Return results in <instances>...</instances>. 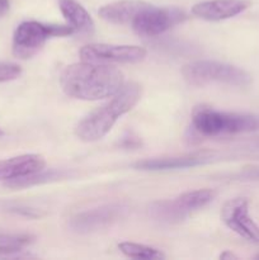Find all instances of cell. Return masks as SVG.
<instances>
[{"label":"cell","instance_id":"6da1fadb","mask_svg":"<svg viewBox=\"0 0 259 260\" xmlns=\"http://www.w3.org/2000/svg\"><path fill=\"white\" fill-rule=\"evenodd\" d=\"M60 85L71 98L99 101L114 95L123 86V74L107 63L83 61L63 69Z\"/></svg>","mask_w":259,"mask_h":260},{"label":"cell","instance_id":"7a4b0ae2","mask_svg":"<svg viewBox=\"0 0 259 260\" xmlns=\"http://www.w3.org/2000/svg\"><path fill=\"white\" fill-rule=\"evenodd\" d=\"M141 98V86L137 83L123 84L112 99L81 119L75 134L81 141L94 142L103 139L123 114L131 111Z\"/></svg>","mask_w":259,"mask_h":260},{"label":"cell","instance_id":"3957f363","mask_svg":"<svg viewBox=\"0 0 259 260\" xmlns=\"http://www.w3.org/2000/svg\"><path fill=\"white\" fill-rule=\"evenodd\" d=\"M190 129L198 137L244 134L259 129V118L251 114L228 113L200 106L193 109Z\"/></svg>","mask_w":259,"mask_h":260},{"label":"cell","instance_id":"277c9868","mask_svg":"<svg viewBox=\"0 0 259 260\" xmlns=\"http://www.w3.org/2000/svg\"><path fill=\"white\" fill-rule=\"evenodd\" d=\"M182 75L189 85L205 86L208 84H225L231 86H248L250 74L238 66L218 61L198 60L183 66Z\"/></svg>","mask_w":259,"mask_h":260},{"label":"cell","instance_id":"5b68a950","mask_svg":"<svg viewBox=\"0 0 259 260\" xmlns=\"http://www.w3.org/2000/svg\"><path fill=\"white\" fill-rule=\"evenodd\" d=\"M70 25L43 24L36 20L20 23L13 36V55L19 58H29L38 52L50 37H65L73 35Z\"/></svg>","mask_w":259,"mask_h":260},{"label":"cell","instance_id":"8992f818","mask_svg":"<svg viewBox=\"0 0 259 260\" xmlns=\"http://www.w3.org/2000/svg\"><path fill=\"white\" fill-rule=\"evenodd\" d=\"M187 15L179 8H156L149 5L134 20L132 28L141 37H156L184 22Z\"/></svg>","mask_w":259,"mask_h":260},{"label":"cell","instance_id":"52a82bcc","mask_svg":"<svg viewBox=\"0 0 259 260\" xmlns=\"http://www.w3.org/2000/svg\"><path fill=\"white\" fill-rule=\"evenodd\" d=\"M127 210L128 208L122 203L99 206L71 217L69 221V228L78 234H90L104 230L121 220L126 215Z\"/></svg>","mask_w":259,"mask_h":260},{"label":"cell","instance_id":"ba28073f","mask_svg":"<svg viewBox=\"0 0 259 260\" xmlns=\"http://www.w3.org/2000/svg\"><path fill=\"white\" fill-rule=\"evenodd\" d=\"M80 57L95 63H136L146 57V50L139 46L91 43L81 48Z\"/></svg>","mask_w":259,"mask_h":260},{"label":"cell","instance_id":"9c48e42d","mask_svg":"<svg viewBox=\"0 0 259 260\" xmlns=\"http://www.w3.org/2000/svg\"><path fill=\"white\" fill-rule=\"evenodd\" d=\"M221 218L230 230L246 240L259 243V228L249 215L246 198H234L223 205Z\"/></svg>","mask_w":259,"mask_h":260},{"label":"cell","instance_id":"30bf717a","mask_svg":"<svg viewBox=\"0 0 259 260\" xmlns=\"http://www.w3.org/2000/svg\"><path fill=\"white\" fill-rule=\"evenodd\" d=\"M249 5L250 3L246 0H208L193 5L192 13L208 22H220L240 14Z\"/></svg>","mask_w":259,"mask_h":260},{"label":"cell","instance_id":"8fae6325","mask_svg":"<svg viewBox=\"0 0 259 260\" xmlns=\"http://www.w3.org/2000/svg\"><path fill=\"white\" fill-rule=\"evenodd\" d=\"M211 159L210 154L206 152H197V154L177 155V156H164L152 157V159L140 160L132 164V168L137 170H172V169H184V168L197 167L207 162Z\"/></svg>","mask_w":259,"mask_h":260},{"label":"cell","instance_id":"7c38bea8","mask_svg":"<svg viewBox=\"0 0 259 260\" xmlns=\"http://www.w3.org/2000/svg\"><path fill=\"white\" fill-rule=\"evenodd\" d=\"M46 161L41 155L24 154L0 160V180H9L45 169Z\"/></svg>","mask_w":259,"mask_h":260},{"label":"cell","instance_id":"4fadbf2b","mask_svg":"<svg viewBox=\"0 0 259 260\" xmlns=\"http://www.w3.org/2000/svg\"><path fill=\"white\" fill-rule=\"evenodd\" d=\"M150 4L141 0H121L99 9V17L113 24H130Z\"/></svg>","mask_w":259,"mask_h":260},{"label":"cell","instance_id":"5bb4252c","mask_svg":"<svg viewBox=\"0 0 259 260\" xmlns=\"http://www.w3.org/2000/svg\"><path fill=\"white\" fill-rule=\"evenodd\" d=\"M60 10L66 22L74 29V32L90 35L94 32V22L90 14L83 5L75 0H60Z\"/></svg>","mask_w":259,"mask_h":260},{"label":"cell","instance_id":"9a60e30c","mask_svg":"<svg viewBox=\"0 0 259 260\" xmlns=\"http://www.w3.org/2000/svg\"><path fill=\"white\" fill-rule=\"evenodd\" d=\"M149 215L157 222L173 225L182 222L189 216V213L180 207L177 200H165L152 202L149 206Z\"/></svg>","mask_w":259,"mask_h":260},{"label":"cell","instance_id":"2e32d148","mask_svg":"<svg viewBox=\"0 0 259 260\" xmlns=\"http://www.w3.org/2000/svg\"><path fill=\"white\" fill-rule=\"evenodd\" d=\"M69 177L68 172H63V170H56V169H50V170H40V172L32 173V174L23 175V177L13 178V179L5 180L4 185L10 189H22V188H28L32 187V185L37 184H43V183H50V182H56V180L65 179Z\"/></svg>","mask_w":259,"mask_h":260},{"label":"cell","instance_id":"e0dca14e","mask_svg":"<svg viewBox=\"0 0 259 260\" xmlns=\"http://www.w3.org/2000/svg\"><path fill=\"white\" fill-rule=\"evenodd\" d=\"M215 196L216 193L211 189H197L183 193L175 200L179 203L180 207L190 215L193 211L201 210V208L206 207L208 203L212 202Z\"/></svg>","mask_w":259,"mask_h":260},{"label":"cell","instance_id":"ac0fdd59","mask_svg":"<svg viewBox=\"0 0 259 260\" xmlns=\"http://www.w3.org/2000/svg\"><path fill=\"white\" fill-rule=\"evenodd\" d=\"M35 236L28 234H0V255L12 256L33 244Z\"/></svg>","mask_w":259,"mask_h":260},{"label":"cell","instance_id":"d6986e66","mask_svg":"<svg viewBox=\"0 0 259 260\" xmlns=\"http://www.w3.org/2000/svg\"><path fill=\"white\" fill-rule=\"evenodd\" d=\"M118 249L124 254L126 256L131 259H144V260H151V259H163L164 254L157 249L151 248V246L142 245V244L136 243H124L118 244Z\"/></svg>","mask_w":259,"mask_h":260},{"label":"cell","instance_id":"ffe728a7","mask_svg":"<svg viewBox=\"0 0 259 260\" xmlns=\"http://www.w3.org/2000/svg\"><path fill=\"white\" fill-rule=\"evenodd\" d=\"M22 75V68L17 63L0 62V83H7Z\"/></svg>","mask_w":259,"mask_h":260},{"label":"cell","instance_id":"44dd1931","mask_svg":"<svg viewBox=\"0 0 259 260\" xmlns=\"http://www.w3.org/2000/svg\"><path fill=\"white\" fill-rule=\"evenodd\" d=\"M235 177L243 180H259V165H250V167L244 168Z\"/></svg>","mask_w":259,"mask_h":260},{"label":"cell","instance_id":"7402d4cb","mask_svg":"<svg viewBox=\"0 0 259 260\" xmlns=\"http://www.w3.org/2000/svg\"><path fill=\"white\" fill-rule=\"evenodd\" d=\"M7 211L15 213V215L24 216V217L28 218H37L41 216L36 210H32L29 207H24V206H10V207H7Z\"/></svg>","mask_w":259,"mask_h":260},{"label":"cell","instance_id":"603a6c76","mask_svg":"<svg viewBox=\"0 0 259 260\" xmlns=\"http://www.w3.org/2000/svg\"><path fill=\"white\" fill-rule=\"evenodd\" d=\"M10 4L9 0H0V17L4 14H7L8 10H9Z\"/></svg>","mask_w":259,"mask_h":260},{"label":"cell","instance_id":"cb8c5ba5","mask_svg":"<svg viewBox=\"0 0 259 260\" xmlns=\"http://www.w3.org/2000/svg\"><path fill=\"white\" fill-rule=\"evenodd\" d=\"M221 259H238V256L235 255V254L230 253V251H225V253H222L220 255Z\"/></svg>","mask_w":259,"mask_h":260},{"label":"cell","instance_id":"d4e9b609","mask_svg":"<svg viewBox=\"0 0 259 260\" xmlns=\"http://www.w3.org/2000/svg\"><path fill=\"white\" fill-rule=\"evenodd\" d=\"M3 135H4V132H3L2 128H0V136H3Z\"/></svg>","mask_w":259,"mask_h":260},{"label":"cell","instance_id":"484cf974","mask_svg":"<svg viewBox=\"0 0 259 260\" xmlns=\"http://www.w3.org/2000/svg\"><path fill=\"white\" fill-rule=\"evenodd\" d=\"M255 259H259V254H258V255H255Z\"/></svg>","mask_w":259,"mask_h":260}]
</instances>
